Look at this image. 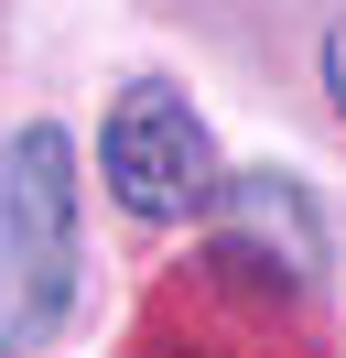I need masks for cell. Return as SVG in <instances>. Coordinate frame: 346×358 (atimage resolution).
Masks as SVG:
<instances>
[{
  "instance_id": "obj_1",
  "label": "cell",
  "mask_w": 346,
  "mask_h": 358,
  "mask_svg": "<svg viewBox=\"0 0 346 358\" xmlns=\"http://www.w3.org/2000/svg\"><path fill=\"white\" fill-rule=\"evenodd\" d=\"M76 304V141L54 120L0 152V358H33Z\"/></svg>"
},
{
  "instance_id": "obj_2",
  "label": "cell",
  "mask_w": 346,
  "mask_h": 358,
  "mask_svg": "<svg viewBox=\"0 0 346 358\" xmlns=\"http://www.w3.org/2000/svg\"><path fill=\"white\" fill-rule=\"evenodd\" d=\"M98 163H108V196L130 206V217L173 228V217H206L216 206V141L206 120L184 109V87H163V76H141V87H119V109H108L98 131Z\"/></svg>"
},
{
  "instance_id": "obj_3",
  "label": "cell",
  "mask_w": 346,
  "mask_h": 358,
  "mask_svg": "<svg viewBox=\"0 0 346 358\" xmlns=\"http://www.w3.org/2000/svg\"><path fill=\"white\" fill-rule=\"evenodd\" d=\"M324 87H336V109H346V22L324 33Z\"/></svg>"
}]
</instances>
